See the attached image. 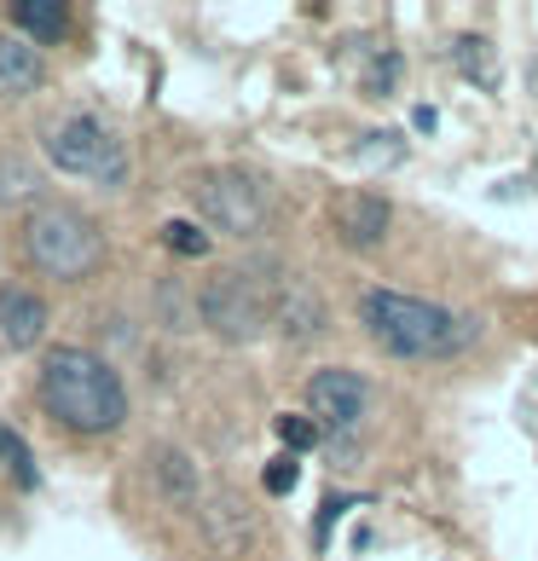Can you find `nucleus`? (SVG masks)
I'll return each mask as SVG.
<instances>
[{"instance_id": "obj_1", "label": "nucleus", "mask_w": 538, "mask_h": 561, "mask_svg": "<svg viewBox=\"0 0 538 561\" xmlns=\"http://www.w3.org/2000/svg\"><path fill=\"white\" fill-rule=\"evenodd\" d=\"M41 405L76 434H111L128 423V388L93 347H53L41 359Z\"/></svg>"}, {"instance_id": "obj_2", "label": "nucleus", "mask_w": 538, "mask_h": 561, "mask_svg": "<svg viewBox=\"0 0 538 561\" xmlns=\"http://www.w3.org/2000/svg\"><path fill=\"white\" fill-rule=\"evenodd\" d=\"M365 324L394 359H446L474 336L469 319L446 313L434 301L400 296V289H365Z\"/></svg>"}, {"instance_id": "obj_3", "label": "nucleus", "mask_w": 538, "mask_h": 561, "mask_svg": "<svg viewBox=\"0 0 538 561\" xmlns=\"http://www.w3.org/2000/svg\"><path fill=\"white\" fill-rule=\"evenodd\" d=\"M24 249L41 273L53 278H88L99 273V261H105V232L70 209V203H41V209L24 220Z\"/></svg>"}, {"instance_id": "obj_4", "label": "nucleus", "mask_w": 538, "mask_h": 561, "mask_svg": "<svg viewBox=\"0 0 538 561\" xmlns=\"http://www.w3.org/2000/svg\"><path fill=\"white\" fill-rule=\"evenodd\" d=\"M197 313L220 342H255L278 313V289L261 278V266H226L203 284Z\"/></svg>"}, {"instance_id": "obj_5", "label": "nucleus", "mask_w": 538, "mask_h": 561, "mask_svg": "<svg viewBox=\"0 0 538 561\" xmlns=\"http://www.w3.org/2000/svg\"><path fill=\"white\" fill-rule=\"evenodd\" d=\"M47 157L58 174H81L93 185H122L128 180V145L88 111H70L47 128Z\"/></svg>"}, {"instance_id": "obj_6", "label": "nucleus", "mask_w": 538, "mask_h": 561, "mask_svg": "<svg viewBox=\"0 0 538 561\" xmlns=\"http://www.w3.org/2000/svg\"><path fill=\"white\" fill-rule=\"evenodd\" d=\"M192 203L203 209V220L220 226V232H232V238H250L266 226V192H261V180L243 174V169H203L192 180Z\"/></svg>"}, {"instance_id": "obj_7", "label": "nucleus", "mask_w": 538, "mask_h": 561, "mask_svg": "<svg viewBox=\"0 0 538 561\" xmlns=\"http://www.w3.org/2000/svg\"><path fill=\"white\" fill-rule=\"evenodd\" d=\"M307 405H313V417H324L330 428H347V423L365 417L370 382L359 370H319V377L307 382Z\"/></svg>"}, {"instance_id": "obj_8", "label": "nucleus", "mask_w": 538, "mask_h": 561, "mask_svg": "<svg viewBox=\"0 0 538 561\" xmlns=\"http://www.w3.org/2000/svg\"><path fill=\"white\" fill-rule=\"evenodd\" d=\"M0 336L7 347H35L47 336V301L30 284H0Z\"/></svg>"}, {"instance_id": "obj_9", "label": "nucleus", "mask_w": 538, "mask_h": 561, "mask_svg": "<svg viewBox=\"0 0 538 561\" xmlns=\"http://www.w3.org/2000/svg\"><path fill=\"white\" fill-rule=\"evenodd\" d=\"M330 220H336V232H342L347 249H370V243H382V232H388V203L370 197V192H342L336 209H330Z\"/></svg>"}, {"instance_id": "obj_10", "label": "nucleus", "mask_w": 538, "mask_h": 561, "mask_svg": "<svg viewBox=\"0 0 538 561\" xmlns=\"http://www.w3.org/2000/svg\"><path fill=\"white\" fill-rule=\"evenodd\" d=\"M203 538H209L215 550H243L255 538V522H250V510H243L232 492H220V497L203 504Z\"/></svg>"}, {"instance_id": "obj_11", "label": "nucleus", "mask_w": 538, "mask_h": 561, "mask_svg": "<svg viewBox=\"0 0 538 561\" xmlns=\"http://www.w3.org/2000/svg\"><path fill=\"white\" fill-rule=\"evenodd\" d=\"M41 88V53L24 35H0V93H35Z\"/></svg>"}, {"instance_id": "obj_12", "label": "nucleus", "mask_w": 538, "mask_h": 561, "mask_svg": "<svg viewBox=\"0 0 538 561\" xmlns=\"http://www.w3.org/2000/svg\"><path fill=\"white\" fill-rule=\"evenodd\" d=\"M12 24L30 41H65L70 35V7L65 0H12Z\"/></svg>"}, {"instance_id": "obj_13", "label": "nucleus", "mask_w": 538, "mask_h": 561, "mask_svg": "<svg viewBox=\"0 0 538 561\" xmlns=\"http://www.w3.org/2000/svg\"><path fill=\"white\" fill-rule=\"evenodd\" d=\"M151 474H157V492L174 497V504H192V497H197V469H192V457H185V451L162 446L151 457Z\"/></svg>"}, {"instance_id": "obj_14", "label": "nucleus", "mask_w": 538, "mask_h": 561, "mask_svg": "<svg viewBox=\"0 0 538 561\" xmlns=\"http://www.w3.org/2000/svg\"><path fill=\"white\" fill-rule=\"evenodd\" d=\"M278 319H284V330L289 336H313V330L324 324V307H319V296L313 289H278Z\"/></svg>"}, {"instance_id": "obj_15", "label": "nucleus", "mask_w": 538, "mask_h": 561, "mask_svg": "<svg viewBox=\"0 0 538 561\" xmlns=\"http://www.w3.org/2000/svg\"><path fill=\"white\" fill-rule=\"evenodd\" d=\"M458 65H463V76H469V81L481 76V88H499V65H492V41H481V35H458Z\"/></svg>"}, {"instance_id": "obj_16", "label": "nucleus", "mask_w": 538, "mask_h": 561, "mask_svg": "<svg viewBox=\"0 0 538 561\" xmlns=\"http://www.w3.org/2000/svg\"><path fill=\"white\" fill-rule=\"evenodd\" d=\"M0 463H7V469H12V481H18V486H24V492H30V486L41 481V469H35V457H30V446H24V440H18V434H12L7 423H0Z\"/></svg>"}, {"instance_id": "obj_17", "label": "nucleus", "mask_w": 538, "mask_h": 561, "mask_svg": "<svg viewBox=\"0 0 538 561\" xmlns=\"http://www.w3.org/2000/svg\"><path fill=\"white\" fill-rule=\"evenodd\" d=\"M162 243H169L174 255H209V232L192 226V220H169L162 226Z\"/></svg>"}, {"instance_id": "obj_18", "label": "nucleus", "mask_w": 538, "mask_h": 561, "mask_svg": "<svg viewBox=\"0 0 538 561\" xmlns=\"http://www.w3.org/2000/svg\"><path fill=\"white\" fill-rule=\"evenodd\" d=\"M273 428H278V440H284L289 451H307V446H313V440H319V428H313V423H307V417H278Z\"/></svg>"}, {"instance_id": "obj_19", "label": "nucleus", "mask_w": 538, "mask_h": 561, "mask_svg": "<svg viewBox=\"0 0 538 561\" xmlns=\"http://www.w3.org/2000/svg\"><path fill=\"white\" fill-rule=\"evenodd\" d=\"M261 481H266V492H273V497H284L289 486H296V481H301V469H296V457H278V463H266V474H261Z\"/></svg>"}, {"instance_id": "obj_20", "label": "nucleus", "mask_w": 538, "mask_h": 561, "mask_svg": "<svg viewBox=\"0 0 538 561\" xmlns=\"http://www.w3.org/2000/svg\"><path fill=\"white\" fill-rule=\"evenodd\" d=\"M359 151H365L370 162H394V157H400V134H370Z\"/></svg>"}, {"instance_id": "obj_21", "label": "nucleus", "mask_w": 538, "mask_h": 561, "mask_svg": "<svg viewBox=\"0 0 538 561\" xmlns=\"http://www.w3.org/2000/svg\"><path fill=\"white\" fill-rule=\"evenodd\" d=\"M411 122H417L423 134H434V122H440V116H434V105H417V116H411Z\"/></svg>"}]
</instances>
